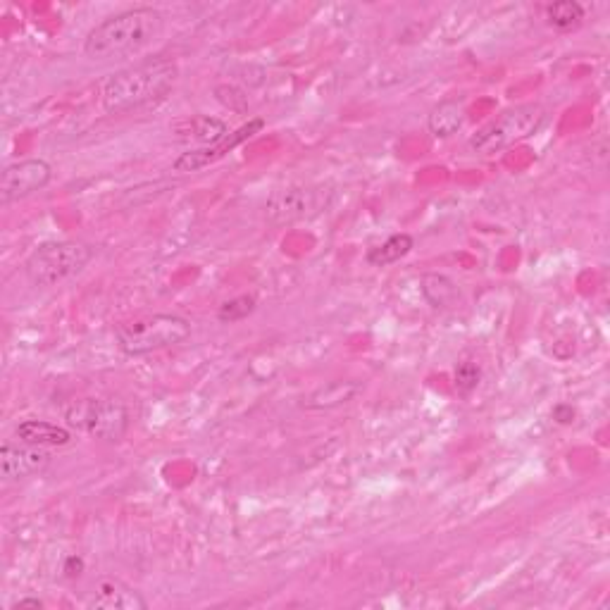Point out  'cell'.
Returning a JSON list of instances; mask_svg holds the SVG:
<instances>
[{"label":"cell","instance_id":"obj_1","mask_svg":"<svg viewBox=\"0 0 610 610\" xmlns=\"http://www.w3.org/2000/svg\"><path fill=\"white\" fill-rule=\"evenodd\" d=\"M163 12L155 8H132L117 12L89 31L84 53L91 60H112L139 53L163 34Z\"/></svg>","mask_w":610,"mask_h":610},{"label":"cell","instance_id":"obj_2","mask_svg":"<svg viewBox=\"0 0 610 610\" xmlns=\"http://www.w3.org/2000/svg\"><path fill=\"white\" fill-rule=\"evenodd\" d=\"M177 77L179 67L170 58H148L124 67L103 84V108L112 115H120L160 101L177 84Z\"/></svg>","mask_w":610,"mask_h":610},{"label":"cell","instance_id":"obj_3","mask_svg":"<svg viewBox=\"0 0 610 610\" xmlns=\"http://www.w3.org/2000/svg\"><path fill=\"white\" fill-rule=\"evenodd\" d=\"M117 348L129 358L179 346L191 336V322L182 315L158 313L117 327Z\"/></svg>","mask_w":610,"mask_h":610},{"label":"cell","instance_id":"obj_4","mask_svg":"<svg viewBox=\"0 0 610 610\" xmlns=\"http://www.w3.org/2000/svg\"><path fill=\"white\" fill-rule=\"evenodd\" d=\"M93 248L82 241H46L24 263V275L34 286H58L77 277L91 263Z\"/></svg>","mask_w":610,"mask_h":610},{"label":"cell","instance_id":"obj_5","mask_svg":"<svg viewBox=\"0 0 610 610\" xmlns=\"http://www.w3.org/2000/svg\"><path fill=\"white\" fill-rule=\"evenodd\" d=\"M544 122H546V110L537 103L508 108L503 110L496 120H491L487 127H482L475 136H472L470 148L482 155H494L503 151V148L515 146V143L537 134Z\"/></svg>","mask_w":610,"mask_h":610},{"label":"cell","instance_id":"obj_6","mask_svg":"<svg viewBox=\"0 0 610 610\" xmlns=\"http://www.w3.org/2000/svg\"><path fill=\"white\" fill-rule=\"evenodd\" d=\"M67 425L101 441H122L129 429V410L112 398H82L65 410Z\"/></svg>","mask_w":610,"mask_h":610},{"label":"cell","instance_id":"obj_7","mask_svg":"<svg viewBox=\"0 0 610 610\" xmlns=\"http://www.w3.org/2000/svg\"><path fill=\"white\" fill-rule=\"evenodd\" d=\"M53 179V167L41 158H27L20 163H12L3 170L0 177V201L10 205L20 198H27L36 191L46 189Z\"/></svg>","mask_w":610,"mask_h":610},{"label":"cell","instance_id":"obj_8","mask_svg":"<svg viewBox=\"0 0 610 610\" xmlns=\"http://www.w3.org/2000/svg\"><path fill=\"white\" fill-rule=\"evenodd\" d=\"M265 122L260 120V117H255L244 127H239L236 132H229L220 143H213V146H201L194 148V151H186L179 155L177 160H174V172H198L203 170V167L217 163V160H222L224 155L232 153L234 148H239L241 143H246L248 139H253L255 134L263 132Z\"/></svg>","mask_w":610,"mask_h":610},{"label":"cell","instance_id":"obj_9","mask_svg":"<svg viewBox=\"0 0 610 610\" xmlns=\"http://www.w3.org/2000/svg\"><path fill=\"white\" fill-rule=\"evenodd\" d=\"M51 465V453L31 444H3L0 448V475L5 482H22V479L41 475Z\"/></svg>","mask_w":610,"mask_h":610},{"label":"cell","instance_id":"obj_10","mask_svg":"<svg viewBox=\"0 0 610 610\" xmlns=\"http://www.w3.org/2000/svg\"><path fill=\"white\" fill-rule=\"evenodd\" d=\"M327 208V198L320 189H286L267 203V215L275 222H296L313 217Z\"/></svg>","mask_w":610,"mask_h":610},{"label":"cell","instance_id":"obj_11","mask_svg":"<svg viewBox=\"0 0 610 610\" xmlns=\"http://www.w3.org/2000/svg\"><path fill=\"white\" fill-rule=\"evenodd\" d=\"M86 606L96 610H146L148 601L129 584L115 577H105L93 587Z\"/></svg>","mask_w":610,"mask_h":610},{"label":"cell","instance_id":"obj_12","mask_svg":"<svg viewBox=\"0 0 610 610\" xmlns=\"http://www.w3.org/2000/svg\"><path fill=\"white\" fill-rule=\"evenodd\" d=\"M465 120H468L465 103L458 101V98H448V101H441L429 110L427 129L437 139H451L453 134H458L463 129Z\"/></svg>","mask_w":610,"mask_h":610},{"label":"cell","instance_id":"obj_13","mask_svg":"<svg viewBox=\"0 0 610 610\" xmlns=\"http://www.w3.org/2000/svg\"><path fill=\"white\" fill-rule=\"evenodd\" d=\"M17 439L24 444L41 446V448H55V446H67L72 441V432L67 427L53 425L46 420H24L15 429Z\"/></svg>","mask_w":610,"mask_h":610},{"label":"cell","instance_id":"obj_14","mask_svg":"<svg viewBox=\"0 0 610 610\" xmlns=\"http://www.w3.org/2000/svg\"><path fill=\"white\" fill-rule=\"evenodd\" d=\"M363 387H360L358 382H332L327 384V387L317 389L315 394L308 396V401H305V408L310 410H332L344 406V403L353 401Z\"/></svg>","mask_w":610,"mask_h":610},{"label":"cell","instance_id":"obj_15","mask_svg":"<svg viewBox=\"0 0 610 610\" xmlns=\"http://www.w3.org/2000/svg\"><path fill=\"white\" fill-rule=\"evenodd\" d=\"M422 296L427 298V303L432 305V308L444 310L458 303L460 291L453 279L439 275V272H429V275L422 277Z\"/></svg>","mask_w":610,"mask_h":610},{"label":"cell","instance_id":"obj_16","mask_svg":"<svg viewBox=\"0 0 610 610\" xmlns=\"http://www.w3.org/2000/svg\"><path fill=\"white\" fill-rule=\"evenodd\" d=\"M413 246H415V241L410 234H394V236H389L384 244L370 248V253H367V263H370L372 267L394 265L401 258H406V255L413 251Z\"/></svg>","mask_w":610,"mask_h":610},{"label":"cell","instance_id":"obj_17","mask_svg":"<svg viewBox=\"0 0 610 610\" xmlns=\"http://www.w3.org/2000/svg\"><path fill=\"white\" fill-rule=\"evenodd\" d=\"M546 20L558 31L577 29L584 20V8L577 0H558L546 8Z\"/></svg>","mask_w":610,"mask_h":610},{"label":"cell","instance_id":"obj_18","mask_svg":"<svg viewBox=\"0 0 610 610\" xmlns=\"http://www.w3.org/2000/svg\"><path fill=\"white\" fill-rule=\"evenodd\" d=\"M189 134L191 139L203 143V146H213V143H220L224 136L229 134V127L227 122L217 120V117H208V115H201V117H194L189 124Z\"/></svg>","mask_w":610,"mask_h":610},{"label":"cell","instance_id":"obj_19","mask_svg":"<svg viewBox=\"0 0 610 610\" xmlns=\"http://www.w3.org/2000/svg\"><path fill=\"white\" fill-rule=\"evenodd\" d=\"M255 305H258V301H255L253 296H236L232 301L220 305L217 320L224 322V325H234V322H241L246 320L248 315H253Z\"/></svg>","mask_w":610,"mask_h":610},{"label":"cell","instance_id":"obj_20","mask_svg":"<svg viewBox=\"0 0 610 610\" xmlns=\"http://www.w3.org/2000/svg\"><path fill=\"white\" fill-rule=\"evenodd\" d=\"M479 379H482V370L475 360H463L456 367V389L458 394L468 396L479 387Z\"/></svg>","mask_w":610,"mask_h":610},{"label":"cell","instance_id":"obj_21","mask_svg":"<svg viewBox=\"0 0 610 610\" xmlns=\"http://www.w3.org/2000/svg\"><path fill=\"white\" fill-rule=\"evenodd\" d=\"M62 572H65V577H70V580H77V577L84 572V558L82 556H67L65 565H62Z\"/></svg>","mask_w":610,"mask_h":610},{"label":"cell","instance_id":"obj_22","mask_svg":"<svg viewBox=\"0 0 610 610\" xmlns=\"http://www.w3.org/2000/svg\"><path fill=\"white\" fill-rule=\"evenodd\" d=\"M553 420H558L560 425H570V422L575 420V410L570 406H556V410H553Z\"/></svg>","mask_w":610,"mask_h":610},{"label":"cell","instance_id":"obj_23","mask_svg":"<svg viewBox=\"0 0 610 610\" xmlns=\"http://www.w3.org/2000/svg\"><path fill=\"white\" fill-rule=\"evenodd\" d=\"M20 608H36V610H41L43 608V601L41 599H34V596H24V599L12 603V610H20Z\"/></svg>","mask_w":610,"mask_h":610}]
</instances>
